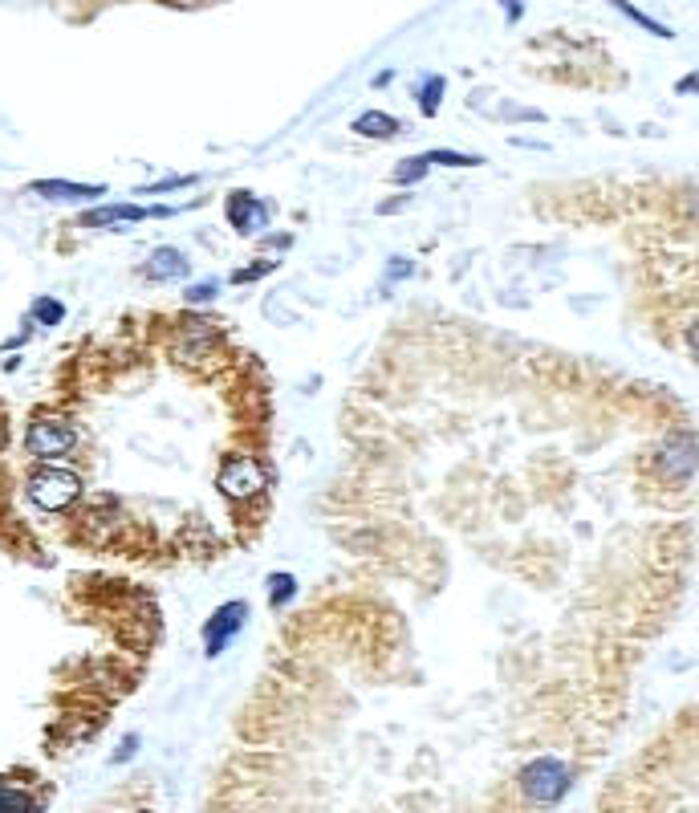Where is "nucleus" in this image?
Masks as SVG:
<instances>
[{
	"label": "nucleus",
	"mask_w": 699,
	"mask_h": 813,
	"mask_svg": "<svg viewBox=\"0 0 699 813\" xmlns=\"http://www.w3.org/2000/svg\"><path fill=\"white\" fill-rule=\"evenodd\" d=\"M610 5H614L618 13H626V17L634 21V25H643L647 33H655V37H675V33H671L667 25H659V21H655V17H647L643 9H634V5H630V0H610Z\"/></svg>",
	"instance_id": "12"
},
{
	"label": "nucleus",
	"mask_w": 699,
	"mask_h": 813,
	"mask_svg": "<svg viewBox=\"0 0 699 813\" xmlns=\"http://www.w3.org/2000/svg\"><path fill=\"white\" fill-rule=\"evenodd\" d=\"M443 90H448V82H443L439 74H431V78L423 82V90H419V106H423V114H435V110H439Z\"/></svg>",
	"instance_id": "14"
},
{
	"label": "nucleus",
	"mask_w": 699,
	"mask_h": 813,
	"mask_svg": "<svg viewBox=\"0 0 699 813\" xmlns=\"http://www.w3.org/2000/svg\"><path fill=\"white\" fill-rule=\"evenodd\" d=\"M354 131L362 139H395L399 135V118L395 114H383V110H366L354 118Z\"/></svg>",
	"instance_id": "11"
},
{
	"label": "nucleus",
	"mask_w": 699,
	"mask_h": 813,
	"mask_svg": "<svg viewBox=\"0 0 699 813\" xmlns=\"http://www.w3.org/2000/svg\"><path fill=\"white\" fill-rule=\"evenodd\" d=\"M216 484L228 500H252L269 488V472L257 456H228L216 472Z\"/></svg>",
	"instance_id": "2"
},
{
	"label": "nucleus",
	"mask_w": 699,
	"mask_h": 813,
	"mask_svg": "<svg viewBox=\"0 0 699 813\" xmlns=\"http://www.w3.org/2000/svg\"><path fill=\"white\" fill-rule=\"evenodd\" d=\"M293 590H297L293 574H273V578H269V602H273V610H281V606L293 598Z\"/></svg>",
	"instance_id": "15"
},
{
	"label": "nucleus",
	"mask_w": 699,
	"mask_h": 813,
	"mask_svg": "<svg viewBox=\"0 0 699 813\" xmlns=\"http://www.w3.org/2000/svg\"><path fill=\"white\" fill-rule=\"evenodd\" d=\"M74 444H78L74 423L57 419V415H37V419L29 423V431H25V448H29V456H37V460H57V456H66Z\"/></svg>",
	"instance_id": "3"
},
{
	"label": "nucleus",
	"mask_w": 699,
	"mask_h": 813,
	"mask_svg": "<svg viewBox=\"0 0 699 813\" xmlns=\"http://www.w3.org/2000/svg\"><path fill=\"white\" fill-rule=\"evenodd\" d=\"M687 346H691V354L699 358V322H695V326L687 330Z\"/></svg>",
	"instance_id": "24"
},
{
	"label": "nucleus",
	"mask_w": 699,
	"mask_h": 813,
	"mask_svg": "<svg viewBox=\"0 0 699 813\" xmlns=\"http://www.w3.org/2000/svg\"><path fill=\"white\" fill-rule=\"evenodd\" d=\"M659 468H663L671 480H687V476L699 468V444H695V435L675 431L671 440L659 448Z\"/></svg>",
	"instance_id": "6"
},
{
	"label": "nucleus",
	"mask_w": 699,
	"mask_h": 813,
	"mask_svg": "<svg viewBox=\"0 0 699 813\" xmlns=\"http://www.w3.org/2000/svg\"><path fill=\"white\" fill-rule=\"evenodd\" d=\"M273 269H277V261H261V265H252V269H240L232 281L244 285V281H257V277H265V273H273Z\"/></svg>",
	"instance_id": "19"
},
{
	"label": "nucleus",
	"mask_w": 699,
	"mask_h": 813,
	"mask_svg": "<svg viewBox=\"0 0 699 813\" xmlns=\"http://www.w3.org/2000/svg\"><path fill=\"white\" fill-rule=\"evenodd\" d=\"M135 748H139V736H126V740H122V748L114 753V761H131V757H135Z\"/></svg>",
	"instance_id": "22"
},
{
	"label": "nucleus",
	"mask_w": 699,
	"mask_h": 813,
	"mask_svg": "<svg viewBox=\"0 0 699 813\" xmlns=\"http://www.w3.org/2000/svg\"><path fill=\"white\" fill-rule=\"evenodd\" d=\"M216 293H220V281H200V285L187 289V301H212Z\"/></svg>",
	"instance_id": "20"
},
{
	"label": "nucleus",
	"mask_w": 699,
	"mask_h": 813,
	"mask_svg": "<svg viewBox=\"0 0 699 813\" xmlns=\"http://www.w3.org/2000/svg\"><path fill=\"white\" fill-rule=\"evenodd\" d=\"M500 5L508 9V21H517V17H521V5H517V0H500Z\"/></svg>",
	"instance_id": "25"
},
{
	"label": "nucleus",
	"mask_w": 699,
	"mask_h": 813,
	"mask_svg": "<svg viewBox=\"0 0 699 813\" xmlns=\"http://www.w3.org/2000/svg\"><path fill=\"white\" fill-rule=\"evenodd\" d=\"M427 167H431L427 155H419V159H403V163L391 171V179H395L399 187H407V183H419V179L427 175Z\"/></svg>",
	"instance_id": "13"
},
{
	"label": "nucleus",
	"mask_w": 699,
	"mask_h": 813,
	"mask_svg": "<svg viewBox=\"0 0 699 813\" xmlns=\"http://www.w3.org/2000/svg\"><path fill=\"white\" fill-rule=\"evenodd\" d=\"M0 809H37V801L21 789H9V785H0Z\"/></svg>",
	"instance_id": "17"
},
{
	"label": "nucleus",
	"mask_w": 699,
	"mask_h": 813,
	"mask_svg": "<svg viewBox=\"0 0 699 813\" xmlns=\"http://www.w3.org/2000/svg\"><path fill=\"white\" fill-rule=\"evenodd\" d=\"M33 318H37L41 326H57L61 318H66V305L53 301V297H41V301L33 305Z\"/></svg>",
	"instance_id": "16"
},
{
	"label": "nucleus",
	"mask_w": 699,
	"mask_h": 813,
	"mask_svg": "<svg viewBox=\"0 0 699 813\" xmlns=\"http://www.w3.org/2000/svg\"><path fill=\"white\" fill-rule=\"evenodd\" d=\"M427 163H448V167H480L476 155H460V151H431Z\"/></svg>",
	"instance_id": "18"
},
{
	"label": "nucleus",
	"mask_w": 699,
	"mask_h": 813,
	"mask_svg": "<svg viewBox=\"0 0 699 813\" xmlns=\"http://www.w3.org/2000/svg\"><path fill=\"white\" fill-rule=\"evenodd\" d=\"M192 183V175H171V179H163V183H155V187H143V196H155V192H175V187H187Z\"/></svg>",
	"instance_id": "21"
},
{
	"label": "nucleus",
	"mask_w": 699,
	"mask_h": 813,
	"mask_svg": "<svg viewBox=\"0 0 699 813\" xmlns=\"http://www.w3.org/2000/svg\"><path fill=\"white\" fill-rule=\"evenodd\" d=\"M102 192H106L102 183H70V179H37L33 183V196H45V200H90Z\"/></svg>",
	"instance_id": "9"
},
{
	"label": "nucleus",
	"mask_w": 699,
	"mask_h": 813,
	"mask_svg": "<svg viewBox=\"0 0 699 813\" xmlns=\"http://www.w3.org/2000/svg\"><path fill=\"white\" fill-rule=\"evenodd\" d=\"M521 789H525V797L537 801V805H557V801L569 793V769H565L557 757H541V761L525 765Z\"/></svg>",
	"instance_id": "4"
},
{
	"label": "nucleus",
	"mask_w": 699,
	"mask_h": 813,
	"mask_svg": "<svg viewBox=\"0 0 699 813\" xmlns=\"http://www.w3.org/2000/svg\"><path fill=\"white\" fill-rule=\"evenodd\" d=\"M228 224L236 232H261L269 224V208L257 200V196H248V192H232L228 196Z\"/></svg>",
	"instance_id": "8"
},
{
	"label": "nucleus",
	"mask_w": 699,
	"mask_h": 813,
	"mask_svg": "<svg viewBox=\"0 0 699 813\" xmlns=\"http://www.w3.org/2000/svg\"><path fill=\"white\" fill-rule=\"evenodd\" d=\"M407 273H411V261H407V257H395V261H391V273H387V277H391V281H403Z\"/></svg>",
	"instance_id": "23"
},
{
	"label": "nucleus",
	"mask_w": 699,
	"mask_h": 813,
	"mask_svg": "<svg viewBox=\"0 0 699 813\" xmlns=\"http://www.w3.org/2000/svg\"><path fill=\"white\" fill-rule=\"evenodd\" d=\"M244 614H248L244 602H224V606L208 618V627H204V655H208V659H216V655L228 651V643H232V639L240 635V627H244Z\"/></svg>",
	"instance_id": "5"
},
{
	"label": "nucleus",
	"mask_w": 699,
	"mask_h": 813,
	"mask_svg": "<svg viewBox=\"0 0 699 813\" xmlns=\"http://www.w3.org/2000/svg\"><path fill=\"white\" fill-rule=\"evenodd\" d=\"M147 216H171V208H139V204H102L82 216V228H110V224H139Z\"/></svg>",
	"instance_id": "7"
},
{
	"label": "nucleus",
	"mask_w": 699,
	"mask_h": 813,
	"mask_svg": "<svg viewBox=\"0 0 699 813\" xmlns=\"http://www.w3.org/2000/svg\"><path fill=\"white\" fill-rule=\"evenodd\" d=\"M82 496V476L70 472V468H57V464H45L29 476V500L37 509L45 513H61V509H70L74 500Z\"/></svg>",
	"instance_id": "1"
},
{
	"label": "nucleus",
	"mask_w": 699,
	"mask_h": 813,
	"mask_svg": "<svg viewBox=\"0 0 699 813\" xmlns=\"http://www.w3.org/2000/svg\"><path fill=\"white\" fill-rule=\"evenodd\" d=\"M187 269H192V261H187L179 248H171V244L155 248L151 261H147V277L151 281H179V277H187Z\"/></svg>",
	"instance_id": "10"
}]
</instances>
